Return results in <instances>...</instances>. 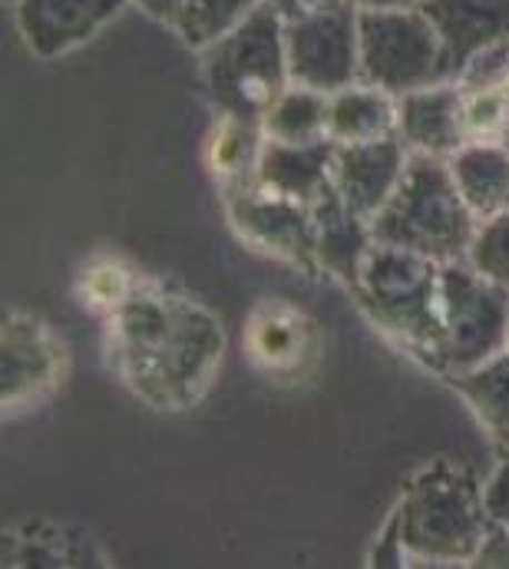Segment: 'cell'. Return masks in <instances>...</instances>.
Listing matches in <instances>:
<instances>
[{"label": "cell", "instance_id": "2", "mask_svg": "<svg viewBox=\"0 0 509 569\" xmlns=\"http://www.w3.org/2000/svg\"><path fill=\"white\" fill-rule=\"evenodd\" d=\"M410 563L473 567L497 517L487 503V483L453 460L437 457L420 467L393 507Z\"/></svg>", "mask_w": 509, "mask_h": 569}, {"label": "cell", "instance_id": "29", "mask_svg": "<svg viewBox=\"0 0 509 569\" xmlns=\"http://www.w3.org/2000/svg\"><path fill=\"white\" fill-rule=\"evenodd\" d=\"M487 503L497 520H503L509 513V447L500 450V463H497L493 477L487 480Z\"/></svg>", "mask_w": 509, "mask_h": 569}, {"label": "cell", "instance_id": "24", "mask_svg": "<svg viewBox=\"0 0 509 569\" xmlns=\"http://www.w3.org/2000/svg\"><path fill=\"white\" fill-rule=\"evenodd\" d=\"M261 130L278 142L328 140V93L291 83L261 117Z\"/></svg>", "mask_w": 509, "mask_h": 569}, {"label": "cell", "instance_id": "9", "mask_svg": "<svg viewBox=\"0 0 509 569\" xmlns=\"http://www.w3.org/2000/svg\"><path fill=\"white\" fill-rule=\"evenodd\" d=\"M226 212L232 229L246 246L281 259L305 276H318V252H315V212L305 202L285 199L278 192L261 189L258 182H246L222 192Z\"/></svg>", "mask_w": 509, "mask_h": 569}, {"label": "cell", "instance_id": "13", "mask_svg": "<svg viewBox=\"0 0 509 569\" xmlns=\"http://www.w3.org/2000/svg\"><path fill=\"white\" fill-rule=\"evenodd\" d=\"M410 149L400 142V137H383L371 142H335L331 156V186L338 196L361 212L365 219H375L393 196V189L403 179Z\"/></svg>", "mask_w": 509, "mask_h": 569}, {"label": "cell", "instance_id": "11", "mask_svg": "<svg viewBox=\"0 0 509 569\" xmlns=\"http://www.w3.org/2000/svg\"><path fill=\"white\" fill-rule=\"evenodd\" d=\"M246 355L265 378H305L318 361V328L285 298H261L246 321Z\"/></svg>", "mask_w": 509, "mask_h": 569}, {"label": "cell", "instance_id": "7", "mask_svg": "<svg viewBox=\"0 0 509 569\" xmlns=\"http://www.w3.org/2000/svg\"><path fill=\"white\" fill-rule=\"evenodd\" d=\"M361 80L403 97L420 87L447 83L443 47L420 7H358Z\"/></svg>", "mask_w": 509, "mask_h": 569}, {"label": "cell", "instance_id": "1", "mask_svg": "<svg viewBox=\"0 0 509 569\" xmlns=\"http://www.w3.org/2000/svg\"><path fill=\"white\" fill-rule=\"evenodd\" d=\"M107 321L117 378L152 411H189L216 385L226 331L199 298L142 282Z\"/></svg>", "mask_w": 509, "mask_h": 569}, {"label": "cell", "instance_id": "34", "mask_svg": "<svg viewBox=\"0 0 509 569\" xmlns=\"http://www.w3.org/2000/svg\"><path fill=\"white\" fill-rule=\"evenodd\" d=\"M503 523H507V527H509V513H507V517H503Z\"/></svg>", "mask_w": 509, "mask_h": 569}, {"label": "cell", "instance_id": "3", "mask_svg": "<svg viewBox=\"0 0 509 569\" xmlns=\"http://www.w3.org/2000/svg\"><path fill=\"white\" fill-rule=\"evenodd\" d=\"M477 226L457 189L450 159L423 152H410L400 186L371 219L378 246L407 249L440 266L467 259Z\"/></svg>", "mask_w": 509, "mask_h": 569}, {"label": "cell", "instance_id": "33", "mask_svg": "<svg viewBox=\"0 0 509 569\" xmlns=\"http://www.w3.org/2000/svg\"><path fill=\"white\" fill-rule=\"evenodd\" d=\"M305 3H308V10H335V7H345L351 0H305Z\"/></svg>", "mask_w": 509, "mask_h": 569}, {"label": "cell", "instance_id": "6", "mask_svg": "<svg viewBox=\"0 0 509 569\" xmlns=\"http://www.w3.org/2000/svg\"><path fill=\"white\" fill-rule=\"evenodd\" d=\"M509 348V288L483 279L467 259L443 266L440 348L430 365L440 378L477 368Z\"/></svg>", "mask_w": 509, "mask_h": 569}, {"label": "cell", "instance_id": "18", "mask_svg": "<svg viewBox=\"0 0 509 569\" xmlns=\"http://www.w3.org/2000/svg\"><path fill=\"white\" fill-rule=\"evenodd\" d=\"M335 142H278L265 140L255 182L268 192L311 206L331 182Z\"/></svg>", "mask_w": 509, "mask_h": 569}, {"label": "cell", "instance_id": "20", "mask_svg": "<svg viewBox=\"0 0 509 569\" xmlns=\"http://www.w3.org/2000/svg\"><path fill=\"white\" fill-rule=\"evenodd\" d=\"M3 567H103L90 533H73L53 523H23L3 530Z\"/></svg>", "mask_w": 509, "mask_h": 569}, {"label": "cell", "instance_id": "32", "mask_svg": "<svg viewBox=\"0 0 509 569\" xmlns=\"http://www.w3.org/2000/svg\"><path fill=\"white\" fill-rule=\"evenodd\" d=\"M351 3L368 10H387V7H417L420 0H351Z\"/></svg>", "mask_w": 509, "mask_h": 569}, {"label": "cell", "instance_id": "14", "mask_svg": "<svg viewBox=\"0 0 509 569\" xmlns=\"http://www.w3.org/2000/svg\"><path fill=\"white\" fill-rule=\"evenodd\" d=\"M417 7L440 37L447 80H457L480 50L509 37V0H420Z\"/></svg>", "mask_w": 509, "mask_h": 569}, {"label": "cell", "instance_id": "10", "mask_svg": "<svg viewBox=\"0 0 509 569\" xmlns=\"http://www.w3.org/2000/svg\"><path fill=\"white\" fill-rule=\"evenodd\" d=\"M67 348L57 331L27 311H3L0 328V405L3 418L43 405L63 381Z\"/></svg>", "mask_w": 509, "mask_h": 569}, {"label": "cell", "instance_id": "21", "mask_svg": "<svg viewBox=\"0 0 509 569\" xmlns=\"http://www.w3.org/2000/svg\"><path fill=\"white\" fill-rule=\"evenodd\" d=\"M397 137V97L365 80L328 93V140L338 146Z\"/></svg>", "mask_w": 509, "mask_h": 569}, {"label": "cell", "instance_id": "8", "mask_svg": "<svg viewBox=\"0 0 509 569\" xmlns=\"http://www.w3.org/2000/svg\"><path fill=\"white\" fill-rule=\"evenodd\" d=\"M285 50L291 83L321 93H338L361 80V43H358V7L345 3L335 10H305L285 20Z\"/></svg>", "mask_w": 509, "mask_h": 569}, {"label": "cell", "instance_id": "26", "mask_svg": "<svg viewBox=\"0 0 509 569\" xmlns=\"http://www.w3.org/2000/svg\"><path fill=\"white\" fill-rule=\"evenodd\" d=\"M142 284V279L132 272L127 259L120 256H93L80 276H77V301L93 311V315H103V318H113L129 298L136 295V288Z\"/></svg>", "mask_w": 509, "mask_h": 569}, {"label": "cell", "instance_id": "30", "mask_svg": "<svg viewBox=\"0 0 509 569\" xmlns=\"http://www.w3.org/2000/svg\"><path fill=\"white\" fill-rule=\"evenodd\" d=\"M129 3H136V7H139L142 13H149L152 20H159V23H169V27H172L186 0H129Z\"/></svg>", "mask_w": 509, "mask_h": 569}, {"label": "cell", "instance_id": "28", "mask_svg": "<svg viewBox=\"0 0 509 569\" xmlns=\"http://www.w3.org/2000/svg\"><path fill=\"white\" fill-rule=\"evenodd\" d=\"M368 567L375 569H397V567H410V557L403 550V540H400V523H397V513L390 510V517L383 520L381 533L368 553Z\"/></svg>", "mask_w": 509, "mask_h": 569}, {"label": "cell", "instance_id": "5", "mask_svg": "<svg viewBox=\"0 0 509 569\" xmlns=\"http://www.w3.org/2000/svg\"><path fill=\"white\" fill-rule=\"evenodd\" d=\"M202 77L219 113L261 123L291 87L281 13L261 3L246 23L202 50Z\"/></svg>", "mask_w": 509, "mask_h": 569}, {"label": "cell", "instance_id": "27", "mask_svg": "<svg viewBox=\"0 0 509 569\" xmlns=\"http://www.w3.org/2000/svg\"><path fill=\"white\" fill-rule=\"evenodd\" d=\"M467 262L483 279L509 288V209L500 212V216H493V219H483L477 226L470 252H467Z\"/></svg>", "mask_w": 509, "mask_h": 569}, {"label": "cell", "instance_id": "4", "mask_svg": "<svg viewBox=\"0 0 509 569\" xmlns=\"http://www.w3.org/2000/svg\"><path fill=\"white\" fill-rule=\"evenodd\" d=\"M443 266L393 246H375L351 295L365 315L427 368L440 348Z\"/></svg>", "mask_w": 509, "mask_h": 569}, {"label": "cell", "instance_id": "25", "mask_svg": "<svg viewBox=\"0 0 509 569\" xmlns=\"http://www.w3.org/2000/svg\"><path fill=\"white\" fill-rule=\"evenodd\" d=\"M265 0H186L172 30L189 50H209L216 40L246 23Z\"/></svg>", "mask_w": 509, "mask_h": 569}, {"label": "cell", "instance_id": "19", "mask_svg": "<svg viewBox=\"0 0 509 569\" xmlns=\"http://www.w3.org/2000/svg\"><path fill=\"white\" fill-rule=\"evenodd\" d=\"M457 189L477 222L509 209V146L503 142H463L450 156Z\"/></svg>", "mask_w": 509, "mask_h": 569}, {"label": "cell", "instance_id": "31", "mask_svg": "<svg viewBox=\"0 0 509 569\" xmlns=\"http://www.w3.org/2000/svg\"><path fill=\"white\" fill-rule=\"evenodd\" d=\"M265 3L275 7V10L281 13V20H295V17H301V13L308 10L305 0H265Z\"/></svg>", "mask_w": 509, "mask_h": 569}, {"label": "cell", "instance_id": "16", "mask_svg": "<svg viewBox=\"0 0 509 569\" xmlns=\"http://www.w3.org/2000/svg\"><path fill=\"white\" fill-rule=\"evenodd\" d=\"M315 212V252H318V269L331 279L351 288L358 282L375 242L371 219L355 212L338 189L328 182L325 192L311 202Z\"/></svg>", "mask_w": 509, "mask_h": 569}, {"label": "cell", "instance_id": "12", "mask_svg": "<svg viewBox=\"0 0 509 569\" xmlns=\"http://www.w3.org/2000/svg\"><path fill=\"white\" fill-rule=\"evenodd\" d=\"M129 0H13V17L23 43L53 60L90 43L107 23H113Z\"/></svg>", "mask_w": 509, "mask_h": 569}, {"label": "cell", "instance_id": "23", "mask_svg": "<svg viewBox=\"0 0 509 569\" xmlns=\"http://www.w3.org/2000/svg\"><path fill=\"white\" fill-rule=\"evenodd\" d=\"M261 149H265L261 123L219 113V123L209 137V149H206V162H209L212 179L219 182V192L252 182Z\"/></svg>", "mask_w": 509, "mask_h": 569}, {"label": "cell", "instance_id": "22", "mask_svg": "<svg viewBox=\"0 0 509 569\" xmlns=\"http://www.w3.org/2000/svg\"><path fill=\"white\" fill-rule=\"evenodd\" d=\"M477 415L497 450L509 447V348L490 361L443 378Z\"/></svg>", "mask_w": 509, "mask_h": 569}, {"label": "cell", "instance_id": "15", "mask_svg": "<svg viewBox=\"0 0 509 569\" xmlns=\"http://www.w3.org/2000/svg\"><path fill=\"white\" fill-rule=\"evenodd\" d=\"M453 83L460 90L467 142L509 146V37L480 50Z\"/></svg>", "mask_w": 509, "mask_h": 569}, {"label": "cell", "instance_id": "17", "mask_svg": "<svg viewBox=\"0 0 509 569\" xmlns=\"http://www.w3.org/2000/svg\"><path fill=\"white\" fill-rule=\"evenodd\" d=\"M397 137L410 152L450 159L463 142V107L453 80L397 97Z\"/></svg>", "mask_w": 509, "mask_h": 569}]
</instances>
